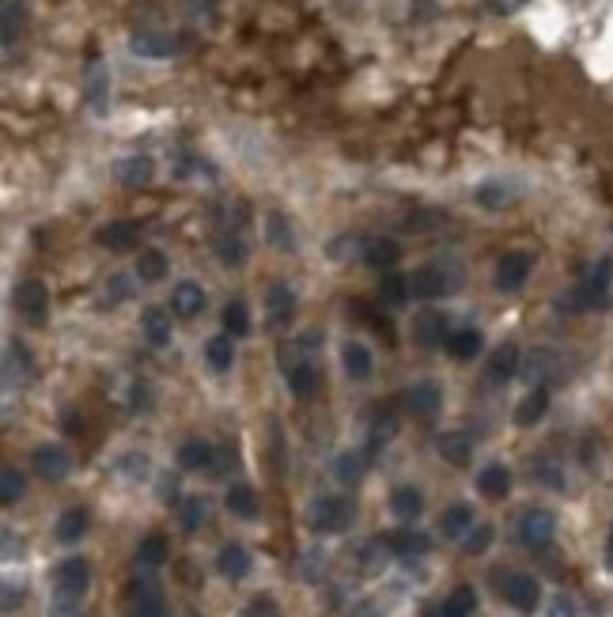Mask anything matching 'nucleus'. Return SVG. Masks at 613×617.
Instances as JSON below:
<instances>
[{"label": "nucleus", "instance_id": "1", "mask_svg": "<svg viewBox=\"0 0 613 617\" xmlns=\"http://www.w3.org/2000/svg\"><path fill=\"white\" fill-rule=\"evenodd\" d=\"M54 583H57V603H54V613H57V617H76L80 598H84V591H88V564L80 561V557L61 561V564H57Z\"/></svg>", "mask_w": 613, "mask_h": 617}, {"label": "nucleus", "instance_id": "2", "mask_svg": "<svg viewBox=\"0 0 613 617\" xmlns=\"http://www.w3.org/2000/svg\"><path fill=\"white\" fill-rule=\"evenodd\" d=\"M455 284H458V273H455V269L432 262V265H421V269H416V273L409 277V292L421 296V299H435V296L455 292Z\"/></svg>", "mask_w": 613, "mask_h": 617}, {"label": "nucleus", "instance_id": "3", "mask_svg": "<svg viewBox=\"0 0 613 617\" xmlns=\"http://www.w3.org/2000/svg\"><path fill=\"white\" fill-rule=\"evenodd\" d=\"M281 368H284V379H288V390H292L296 398H306V394H315L318 371H315V363L306 360L299 349H281Z\"/></svg>", "mask_w": 613, "mask_h": 617}, {"label": "nucleus", "instance_id": "4", "mask_svg": "<svg viewBox=\"0 0 613 617\" xmlns=\"http://www.w3.org/2000/svg\"><path fill=\"white\" fill-rule=\"evenodd\" d=\"M500 595H504V603L515 606L519 613H530L538 603H542V588L534 576L526 572H508L504 579H500Z\"/></svg>", "mask_w": 613, "mask_h": 617}, {"label": "nucleus", "instance_id": "5", "mask_svg": "<svg viewBox=\"0 0 613 617\" xmlns=\"http://www.w3.org/2000/svg\"><path fill=\"white\" fill-rule=\"evenodd\" d=\"M530 269H534V258H530L526 250H508V254L496 262V288L500 292H519L526 284V277H530Z\"/></svg>", "mask_w": 613, "mask_h": 617}, {"label": "nucleus", "instance_id": "6", "mask_svg": "<svg viewBox=\"0 0 613 617\" xmlns=\"http://www.w3.org/2000/svg\"><path fill=\"white\" fill-rule=\"evenodd\" d=\"M348 519H352V504L341 500V496H322V500H315V508H311V527L322 530V534L345 530Z\"/></svg>", "mask_w": 613, "mask_h": 617}, {"label": "nucleus", "instance_id": "7", "mask_svg": "<svg viewBox=\"0 0 613 617\" xmlns=\"http://www.w3.org/2000/svg\"><path fill=\"white\" fill-rule=\"evenodd\" d=\"M553 530H557V519H553V512H545V508H530L519 519V538H523V546H530V549H545V546H550Z\"/></svg>", "mask_w": 613, "mask_h": 617}, {"label": "nucleus", "instance_id": "8", "mask_svg": "<svg viewBox=\"0 0 613 617\" xmlns=\"http://www.w3.org/2000/svg\"><path fill=\"white\" fill-rule=\"evenodd\" d=\"M15 311H20L27 322H42L46 311H50V292H46V284L23 280L20 288H15Z\"/></svg>", "mask_w": 613, "mask_h": 617}, {"label": "nucleus", "instance_id": "9", "mask_svg": "<svg viewBox=\"0 0 613 617\" xmlns=\"http://www.w3.org/2000/svg\"><path fill=\"white\" fill-rule=\"evenodd\" d=\"M413 338H416V345H424V349H435V345H447L450 338H455V329H450L447 314L424 311L421 319L413 322Z\"/></svg>", "mask_w": 613, "mask_h": 617}, {"label": "nucleus", "instance_id": "10", "mask_svg": "<svg viewBox=\"0 0 613 617\" xmlns=\"http://www.w3.org/2000/svg\"><path fill=\"white\" fill-rule=\"evenodd\" d=\"M95 239L106 250H133L140 243V224L137 220H114V224H103L95 231Z\"/></svg>", "mask_w": 613, "mask_h": 617}, {"label": "nucleus", "instance_id": "11", "mask_svg": "<svg viewBox=\"0 0 613 617\" xmlns=\"http://www.w3.org/2000/svg\"><path fill=\"white\" fill-rule=\"evenodd\" d=\"M609 284H613V262L609 258H602L599 265L591 269V277H587V284L579 292V304H587V307H602L606 299H609Z\"/></svg>", "mask_w": 613, "mask_h": 617}, {"label": "nucleus", "instance_id": "12", "mask_svg": "<svg viewBox=\"0 0 613 617\" xmlns=\"http://www.w3.org/2000/svg\"><path fill=\"white\" fill-rule=\"evenodd\" d=\"M171 311L179 314V319H197V314L205 311V288H201V284H193V280L174 284V292H171Z\"/></svg>", "mask_w": 613, "mask_h": 617}, {"label": "nucleus", "instance_id": "13", "mask_svg": "<svg viewBox=\"0 0 613 617\" xmlns=\"http://www.w3.org/2000/svg\"><path fill=\"white\" fill-rule=\"evenodd\" d=\"M265 307H269L273 326H288V322H292V311H296L292 288H288V284H273L269 296H265Z\"/></svg>", "mask_w": 613, "mask_h": 617}, {"label": "nucleus", "instance_id": "14", "mask_svg": "<svg viewBox=\"0 0 613 617\" xmlns=\"http://www.w3.org/2000/svg\"><path fill=\"white\" fill-rule=\"evenodd\" d=\"M35 473L46 481H61L64 473H69V454L61 447H38L35 451Z\"/></svg>", "mask_w": 613, "mask_h": 617}, {"label": "nucleus", "instance_id": "15", "mask_svg": "<svg viewBox=\"0 0 613 617\" xmlns=\"http://www.w3.org/2000/svg\"><path fill=\"white\" fill-rule=\"evenodd\" d=\"M435 447H440V454L447 458L450 466H466V463H470V454H474V439L466 432H443Z\"/></svg>", "mask_w": 613, "mask_h": 617}, {"label": "nucleus", "instance_id": "16", "mask_svg": "<svg viewBox=\"0 0 613 617\" xmlns=\"http://www.w3.org/2000/svg\"><path fill=\"white\" fill-rule=\"evenodd\" d=\"M515 371H519V349L508 341L489 356V383H508Z\"/></svg>", "mask_w": 613, "mask_h": 617}, {"label": "nucleus", "instance_id": "17", "mask_svg": "<svg viewBox=\"0 0 613 617\" xmlns=\"http://www.w3.org/2000/svg\"><path fill=\"white\" fill-rule=\"evenodd\" d=\"M440 402H443V394L435 383H416L409 394H406V405L413 409L416 417H432V413H440Z\"/></svg>", "mask_w": 613, "mask_h": 617}, {"label": "nucleus", "instance_id": "18", "mask_svg": "<svg viewBox=\"0 0 613 617\" xmlns=\"http://www.w3.org/2000/svg\"><path fill=\"white\" fill-rule=\"evenodd\" d=\"M545 409H550V390L545 387H534L526 394V398L519 402V409H515V421L523 424V429H530V424H538L545 417Z\"/></svg>", "mask_w": 613, "mask_h": 617}, {"label": "nucleus", "instance_id": "19", "mask_svg": "<svg viewBox=\"0 0 613 617\" xmlns=\"http://www.w3.org/2000/svg\"><path fill=\"white\" fill-rule=\"evenodd\" d=\"M216 568H220V576H228V579H243L250 572V553L243 546H223L220 549V557H216Z\"/></svg>", "mask_w": 613, "mask_h": 617}, {"label": "nucleus", "instance_id": "20", "mask_svg": "<svg viewBox=\"0 0 613 617\" xmlns=\"http://www.w3.org/2000/svg\"><path fill=\"white\" fill-rule=\"evenodd\" d=\"M477 488H481V496H489V500H504L508 488H511V473L504 466H485L477 473Z\"/></svg>", "mask_w": 613, "mask_h": 617}, {"label": "nucleus", "instance_id": "21", "mask_svg": "<svg viewBox=\"0 0 613 617\" xmlns=\"http://www.w3.org/2000/svg\"><path fill=\"white\" fill-rule=\"evenodd\" d=\"M179 463H182V470H208L216 463V451H213V443H205V439H189V443H182Z\"/></svg>", "mask_w": 613, "mask_h": 617}, {"label": "nucleus", "instance_id": "22", "mask_svg": "<svg viewBox=\"0 0 613 617\" xmlns=\"http://www.w3.org/2000/svg\"><path fill=\"white\" fill-rule=\"evenodd\" d=\"M440 530H443V538H462V534H470V530H474V512L466 508V504H455V508L443 512Z\"/></svg>", "mask_w": 613, "mask_h": 617}, {"label": "nucleus", "instance_id": "23", "mask_svg": "<svg viewBox=\"0 0 613 617\" xmlns=\"http://www.w3.org/2000/svg\"><path fill=\"white\" fill-rule=\"evenodd\" d=\"M386 546H390L398 557H421V553H428V538L416 534V530H394L386 538Z\"/></svg>", "mask_w": 613, "mask_h": 617}, {"label": "nucleus", "instance_id": "24", "mask_svg": "<svg viewBox=\"0 0 613 617\" xmlns=\"http://www.w3.org/2000/svg\"><path fill=\"white\" fill-rule=\"evenodd\" d=\"M447 349L455 360H474L481 353V334L474 326H462V329H455V338L447 341Z\"/></svg>", "mask_w": 613, "mask_h": 617}, {"label": "nucleus", "instance_id": "25", "mask_svg": "<svg viewBox=\"0 0 613 617\" xmlns=\"http://www.w3.org/2000/svg\"><path fill=\"white\" fill-rule=\"evenodd\" d=\"M228 512L239 519H254L257 515V496L250 485H231L228 488Z\"/></svg>", "mask_w": 613, "mask_h": 617}, {"label": "nucleus", "instance_id": "26", "mask_svg": "<svg viewBox=\"0 0 613 617\" xmlns=\"http://www.w3.org/2000/svg\"><path fill=\"white\" fill-rule=\"evenodd\" d=\"M341 360H345V371L352 379H367L371 375V353L364 349L360 341H348L345 349H341Z\"/></svg>", "mask_w": 613, "mask_h": 617}, {"label": "nucleus", "instance_id": "27", "mask_svg": "<svg viewBox=\"0 0 613 617\" xmlns=\"http://www.w3.org/2000/svg\"><path fill=\"white\" fill-rule=\"evenodd\" d=\"M144 334H148L152 345H167L171 341V319L164 307H148L144 311Z\"/></svg>", "mask_w": 613, "mask_h": 617}, {"label": "nucleus", "instance_id": "28", "mask_svg": "<svg viewBox=\"0 0 613 617\" xmlns=\"http://www.w3.org/2000/svg\"><path fill=\"white\" fill-rule=\"evenodd\" d=\"M205 356H208V363H213L216 371H228V368H231V360H235V345H231V334H216L213 341L205 345Z\"/></svg>", "mask_w": 613, "mask_h": 617}, {"label": "nucleus", "instance_id": "29", "mask_svg": "<svg viewBox=\"0 0 613 617\" xmlns=\"http://www.w3.org/2000/svg\"><path fill=\"white\" fill-rule=\"evenodd\" d=\"M250 329V311L243 299H231L228 307H223V334H231V338H243Z\"/></svg>", "mask_w": 613, "mask_h": 617}, {"label": "nucleus", "instance_id": "30", "mask_svg": "<svg viewBox=\"0 0 613 617\" xmlns=\"http://www.w3.org/2000/svg\"><path fill=\"white\" fill-rule=\"evenodd\" d=\"M152 160L148 155H133V160H125L122 163V182L125 186H148L152 182Z\"/></svg>", "mask_w": 613, "mask_h": 617}, {"label": "nucleus", "instance_id": "31", "mask_svg": "<svg viewBox=\"0 0 613 617\" xmlns=\"http://www.w3.org/2000/svg\"><path fill=\"white\" fill-rule=\"evenodd\" d=\"M84 530H88V515H84V512H64V515L57 519V538H61L64 546L80 542V538H84Z\"/></svg>", "mask_w": 613, "mask_h": 617}, {"label": "nucleus", "instance_id": "32", "mask_svg": "<svg viewBox=\"0 0 613 617\" xmlns=\"http://www.w3.org/2000/svg\"><path fill=\"white\" fill-rule=\"evenodd\" d=\"M167 561V542L159 534H148L140 542V549H137V564H144V568H159Z\"/></svg>", "mask_w": 613, "mask_h": 617}, {"label": "nucleus", "instance_id": "33", "mask_svg": "<svg viewBox=\"0 0 613 617\" xmlns=\"http://www.w3.org/2000/svg\"><path fill=\"white\" fill-rule=\"evenodd\" d=\"M137 277L140 280H164L167 277V258L159 254V250H144V254L137 258Z\"/></svg>", "mask_w": 613, "mask_h": 617}, {"label": "nucleus", "instance_id": "34", "mask_svg": "<svg viewBox=\"0 0 613 617\" xmlns=\"http://www.w3.org/2000/svg\"><path fill=\"white\" fill-rule=\"evenodd\" d=\"M216 250L228 265H243V258H247V243H243V235L239 231H223L216 239Z\"/></svg>", "mask_w": 613, "mask_h": 617}, {"label": "nucleus", "instance_id": "35", "mask_svg": "<svg viewBox=\"0 0 613 617\" xmlns=\"http://www.w3.org/2000/svg\"><path fill=\"white\" fill-rule=\"evenodd\" d=\"M390 504H394V515H401V519L421 515V493H416L413 485H401V488H394Z\"/></svg>", "mask_w": 613, "mask_h": 617}, {"label": "nucleus", "instance_id": "36", "mask_svg": "<svg viewBox=\"0 0 613 617\" xmlns=\"http://www.w3.org/2000/svg\"><path fill=\"white\" fill-rule=\"evenodd\" d=\"M398 243L394 239H375L367 246V265H375V269H394V262H398Z\"/></svg>", "mask_w": 613, "mask_h": 617}, {"label": "nucleus", "instance_id": "37", "mask_svg": "<svg viewBox=\"0 0 613 617\" xmlns=\"http://www.w3.org/2000/svg\"><path fill=\"white\" fill-rule=\"evenodd\" d=\"M474 606H477V595H474V588H466V583H462V588H455V595L443 603V610L450 617H470Z\"/></svg>", "mask_w": 613, "mask_h": 617}, {"label": "nucleus", "instance_id": "38", "mask_svg": "<svg viewBox=\"0 0 613 617\" xmlns=\"http://www.w3.org/2000/svg\"><path fill=\"white\" fill-rule=\"evenodd\" d=\"M360 473H364V454L345 451L341 458H337V478H341L345 485H357V481H360Z\"/></svg>", "mask_w": 613, "mask_h": 617}, {"label": "nucleus", "instance_id": "39", "mask_svg": "<svg viewBox=\"0 0 613 617\" xmlns=\"http://www.w3.org/2000/svg\"><path fill=\"white\" fill-rule=\"evenodd\" d=\"M133 617H167V613H164V598H159L152 588H144V591L137 595Z\"/></svg>", "mask_w": 613, "mask_h": 617}, {"label": "nucleus", "instance_id": "40", "mask_svg": "<svg viewBox=\"0 0 613 617\" xmlns=\"http://www.w3.org/2000/svg\"><path fill=\"white\" fill-rule=\"evenodd\" d=\"M20 496H23V473L8 466L4 473H0V500H4V504H15Z\"/></svg>", "mask_w": 613, "mask_h": 617}, {"label": "nucleus", "instance_id": "41", "mask_svg": "<svg viewBox=\"0 0 613 617\" xmlns=\"http://www.w3.org/2000/svg\"><path fill=\"white\" fill-rule=\"evenodd\" d=\"M477 201L485 204V209H504V204L511 201V194H508V186H500V182H485L477 189Z\"/></svg>", "mask_w": 613, "mask_h": 617}, {"label": "nucleus", "instance_id": "42", "mask_svg": "<svg viewBox=\"0 0 613 617\" xmlns=\"http://www.w3.org/2000/svg\"><path fill=\"white\" fill-rule=\"evenodd\" d=\"M406 296H409V277L390 273L382 280V299H386V304H406Z\"/></svg>", "mask_w": 613, "mask_h": 617}, {"label": "nucleus", "instance_id": "43", "mask_svg": "<svg viewBox=\"0 0 613 617\" xmlns=\"http://www.w3.org/2000/svg\"><path fill=\"white\" fill-rule=\"evenodd\" d=\"M15 27H23V4H15V0H4V46L15 42Z\"/></svg>", "mask_w": 613, "mask_h": 617}, {"label": "nucleus", "instance_id": "44", "mask_svg": "<svg viewBox=\"0 0 613 617\" xmlns=\"http://www.w3.org/2000/svg\"><path fill=\"white\" fill-rule=\"evenodd\" d=\"M201 523H205V500L189 496V500L182 504V527H186V530H197Z\"/></svg>", "mask_w": 613, "mask_h": 617}, {"label": "nucleus", "instance_id": "45", "mask_svg": "<svg viewBox=\"0 0 613 617\" xmlns=\"http://www.w3.org/2000/svg\"><path fill=\"white\" fill-rule=\"evenodd\" d=\"M492 546V527H474L470 534H466V553H485Z\"/></svg>", "mask_w": 613, "mask_h": 617}, {"label": "nucleus", "instance_id": "46", "mask_svg": "<svg viewBox=\"0 0 613 617\" xmlns=\"http://www.w3.org/2000/svg\"><path fill=\"white\" fill-rule=\"evenodd\" d=\"M247 617H277V606H273L269 598H254L247 606Z\"/></svg>", "mask_w": 613, "mask_h": 617}, {"label": "nucleus", "instance_id": "47", "mask_svg": "<svg viewBox=\"0 0 613 617\" xmlns=\"http://www.w3.org/2000/svg\"><path fill=\"white\" fill-rule=\"evenodd\" d=\"M106 292H110V299H125L129 296V277H110Z\"/></svg>", "mask_w": 613, "mask_h": 617}, {"label": "nucleus", "instance_id": "48", "mask_svg": "<svg viewBox=\"0 0 613 617\" xmlns=\"http://www.w3.org/2000/svg\"><path fill=\"white\" fill-rule=\"evenodd\" d=\"M23 598V591H15V588H4V610H15V603Z\"/></svg>", "mask_w": 613, "mask_h": 617}, {"label": "nucleus", "instance_id": "49", "mask_svg": "<svg viewBox=\"0 0 613 617\" xmlns=\"http://www.w3.org/2000/svg\"><path fill=\"white\" fill-rule=\"evenodd\" d=\"M553 617H572V606L564 603V598H557V610H553Z\"/></svg>", "mask_w": 613, "mask_h": 617}, {"label": "nucleus", "instance_id": "50", "mask_svg": "<svg viewBox=\"0 0 613 617\" xmlns=\"http://www.w3.org/2000/svg\"><path fill=\"white\" fill-rule=\"evenodd\" d=\"M606 568H613V527H609V538H606Z\"/></svg>", "mask_w": 613, "mask_h": 617}, {"label": "nucleus", "instance_id": "51", "mask_svg": "<svg viewBox=\"0 0 613 617\" xmlns=\"http://www.w3.org/2000/svg\"><path fill=\"white\" fill-rule=\"evenodd\" d=\"M428 617H450V613H447V610H443V606H435V610H432V613H428Z\"/></svg>", "mask_w": 613, "mask_h": 617}]
</instances>
